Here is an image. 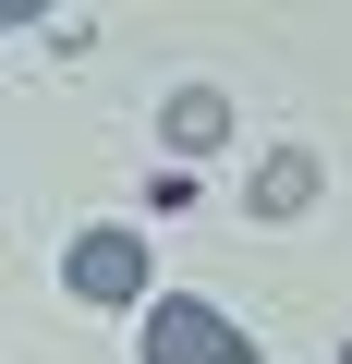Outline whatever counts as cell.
<instances>
[{"instance_id": "4", "label": "cell", "mask_w": 352, "mask_h": 364, "mask_svg": "<svg viewBox=\"0 0 352 364\" xmlns=\"http://www.w3.org/2000/svg\"><path fill=\"white\" fill-rule=\"evenodd\" d=\"M304 195H316V158H267V182H255V207H267V219H292Z\"/></svg>"}, {"instance_id": "2", "label": "cell", "mask_w": 352, "mask_h": 364, "mask_svg": "<svg viewBox=\"0 0 352 364\" xmlns=\"http://www.w3.org/2000/svg\"><path fill=\"white\" fill-rule=\"evenodd\" d=\"M61 291L73 304H146V231H73Z\"/></svg>"}, {"instance_id": "5", "label": "cell", "mask_w": 352, "mask_h": 364, "mask_svg": "<svg viewBox=\"0 0 352 364\" xmlns=\"http://www.w3.org/2000/svg\"><path fill=\"white\" fill-rule=\"evenodd\" d=\"M37 13H49V0H0V25H37Z\"/></svg>"}, {"instance_id": "1", "label": "cell", "mask_w": 352, "mask_h": 364, "mask_svg": "<svg viewBox=\"0 0 352 364\" xmlns=\"http://www.w3.org/2000/svg\"><path fill=\"white\" fill-rule=\"evenodd\" d=\"M146 364H255V340L219 304H195V291H158L146 304Z\"/></svg>"}, {"instance_id": "3", "label": "cell", "mask_w": 352, "mask_h": 364, "mask_svg": "<svg viewBox=\"0 0 352 364\" xmlns=\"http://www.w3.org/2000/svg\"><path fill=\"white\" fill-rule=\"evenodd\" d=\"M219 134H231V109H219L207 85H183V97H170V146H183V158H207Z\"/></svg>"}]
</instances>
